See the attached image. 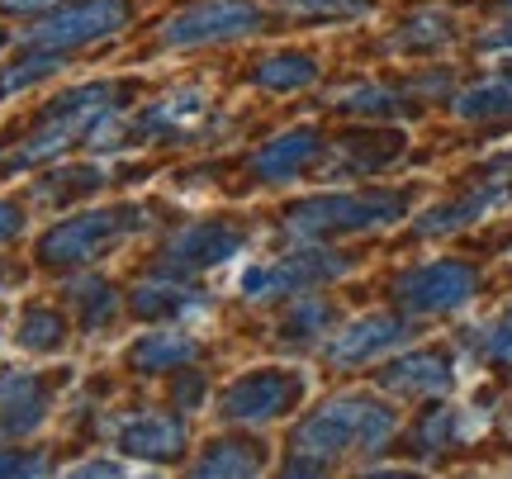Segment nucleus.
I'll return each mask as SVG.
<instances>
[{"label":"nucleus","mask_w":512,"mask_h":479,"mask_svg":"<svg viewBox=\"0 0 512 479\" xmlns=\"http://www.w3.org/2000/svg\"><path fill=\"white\" fill-rule=\"evenodd\" d=\"M105 181L95 166H72V171H57V176H48V181L38 185V195L43 200H62V195H86V190H95V185Z\"/></svg>","instance_id":"31"},{"label":"nucleus","mask_w":512,"mask_h":479,"mask_svg":"<svg viewBox=\"0 0 512 479\" xmlns=\"http://www.w3.org/2000/svg\"><path fill=\"white\" fill-rule=\"evenodd\" d=\"M147 223V209L138 204H110V209H86L76 219H62L38 238V266L48 271H67V266H86V261L114 252L124 238H133Z\"/></svg>","instance_id":"4"},{"label":"nucleus","mask_w":512,"mask_h":479,"mask_svg":"<svg viewBox=\"0 0 512 479\" xmlns=\"http://www.w3.org/2000/svg\"><path fill=\"white\" fill-rule=\"evenodd\" d=\"M57 5H67V0H0L5 15H48Z\"/></svg>","instance_id":"35"},{"label":"nucleus","mask_w":512,"mask_h":479,"mask_svg":"<svg viewBox=\"0 0 512 479\" xmlns=\"http://www.w3.org/2000/svg\"><path fill=\"white\" fill-rule=\"evenodd\" d=\"M451 385H456V366L441 351H408L380 370V389L408 394V399H437V394H451Z\"/></svg>","instance_id":"14"},{"label":"nucleus","mask_w":512,"mask_h":479,"mask_svg":"<svg viewBox=\"0 0 512 479\" xmlns=\"http://www.w3.org/2000/svg\"><path fill=\"white\" fill-rule=\"evenodd\" d=\"M200 114H204V95L200 91H171L166 100L147 105V110L124 129V138H171V133L195 129Z\"/></svg>","instance_id":"18"},{"label":"nucleus","mask_w":512,"mask_h":479,"mask_svg":"<svg viewBox=\"0 0 512 479\" xmlns=\"http://www.w3.org/2000/svg\"><path fill=\"white\" fill-rule=\"evenodd\" d=\"M479 295V271L470 261H427L394 280V304L403 314H456Z\"/></svg>","instance_id":"6"},{"label":"nucleus","mask_w":512,"mask_h":479,"mask_svg":"<svg viewBox=\"0 0 512 479\" xmlns=\"http://www.w3.org/2000/svg\"><path fill=\"white\" fill-rule=\"evenodd\" d=\"M498 76H503V81H508V86H512V57H508V62H503V72H498Z\"/></svg>","instance_id":"39"},{"label":"nucleus","mask_w":512,"mask_h":479,"mask_svg":"<svg viewBox=\"0 0 512 479\" xmlns=\"http://www.w3.org/2000/svg\"><path fill=\"white\" fill-rule=\"evenodd\" d=\"M408 148V138L399 129H370V133H347L337 152L328 157L332 176H370L384 171L389 162H399V152Z\"/></svg>","instance_id":"16"},{"label":"nucleus","mask_w":512,"mask_h":479,"mask_svg":"<svg viewBox=\"0 0 512 479\" xmlns=\"http://www.w3.org/2000/svg\"><path fill=\"white\" fill-rule=\"evenodd\" d=\"M508 10H512V0H508Z\"/></svg>","instance_id":"41"},{"label":"nucleus","mask_w":512,"mask_h":479,"mask_svg":"<svg viewBox=\"0 0 512 479\" xmlns=\"http://www.w3.org/2000/svg\"><path fill=\"white\" fill-rule=\"evenodd\" d=\"M408 214L403 190H370V195H313L290 204L285 228L294 242H332L351 233H380Z\"/></svg>","instance_id":"3"},{"label":"nucleus","mask_w":512,"mask_h":479,"mask_svg":"<svg viewBox=\"0 0 512 479\" xmlns=\"http://www.w3.org/2000/svg\"><path fill=\"white\" fill-rule=\"evenodd\" d=\"M114 446L133 461L171 465L181 461L185 451V423L171 418V413H128L124 423L114 427Z\"/></svg>","instance_id":"12"},{"label":"nucleus","mask_w":512,"mask_h":479,"mask_svg":"<svg viewBox=\"0 0 512 479\" xmlns=\"http://www.w3.org/2000/svg\"><path fill=\"white\" fill-rule=\"evenodd\" d=\"M266 24L256 0H200L162 24L166 48H200V43H233Z\"/></svg>","instance_id":"9"},{"label":"nucleus","mask_w":512,"mask_h":479,"mask_svg":"<svg viewBox=\"0 0 512 479\" xmlns=\"http://www.w3.org/2000/svg\"><path fill=\"white\" fill-rule=\"evenodd\" d=\"M304 389H309V380L299 370H247L223 389L219 413L233 427H266L275 418H285L304 399Z\"/></svg>","instance_id":"5"},{"label":"nucleus","mask_w":512,"mask_h":479,"mask_svg":"<svg viewBox=\"0 0 512 479\" xmlns=\"http://www.w3.org/2000/svg\"><path fill=\"white\" fill-rule=\"evenodd\" d=\"M479 351H484V361H494V366H512V309L484 328Z\"/></svg>","instance_id":"33"},{"label":"nucleus","mask_w":512,"mask_h":479,"mask_svg":"<svg viewBox=\"0 0 512 479\" xmlns=\"http://www.w3.org/2000/svg\"><path fill=\"white\" fill-rule=\"evenodd\" d=\"M451 38H456V19L441 15V10H422V15H413L399 34H394V48H399V53H437Z\"/></svg>","instance_id":"24"},{"label":"nucleus","mask_w":512,"mask_h":479,"mask_svg":"<svg viewBox=\"0 0 512 479\" xmlns=\"http://www.w3.org/2000/svg\"><path fill=\"white\" fill-rule=\"evenodd\" d=\"M200 394H204V385H200V375H181L176 380V404H200Z\"/></svg>","instance_id":"37"},{"label":"nucleus","mask_w":512,"mask_h":479,"mask_svg":"<svg viewBox=\"0 0 512 479\" xmlns=\"http://www.w3.org/2000/svg\"><path fill=\"white\" fill-rule=\"evenodd\" d=\"M76 475H124V465H114V461H91V465H81V470H76Z\"/></svg>","instance_id":"38"},{"label":"nucleus","mask_w":512,"mask_h":479,"mask_svg":"<svg viewBox=\"0 0 512 479\" xmlns=\"http://www.w3.org/2000/svg\"><path fill=\"white\" fill-rule=\"evenodd\" d=\"M204 295L200 290H190V285H181V276H157V280H143L138 290H133V309H138V318H181L190 314V309H200Z\"/></svg>","instance_id":"19"},{"label":"nucleus","mask_w":512,"mask_h":479,"mask_svg":"<svg viewBox=\"0 0 512 479\" xmlns=\"http://www.w3.org/2000/svg\"><path fill=\"white\" fill-rule=\"evenodd\" d=\"M0 475H48V461L34 451H0Z\"/></svg>","instance_id":"34"},{"label":"nucleus","mask_w":512,"mask_h":479,"mask_svg":"<svg viewBox=\"0 0 512 479\" xmlns=\"http://www.w3.org/2000/svg\"><path fill=\"white\" fill-rule=\"evenodd\" d=\"M200 356V347L185 337V332H152L143 342H133L128 351V366L143 370V375H157V370H181Z\"/></svg>","instance_id":"20"},{"label":"nucleus","mask_w":512,"mask_h":479,"mask_svg":"<svg viewBox=\"0 0 512 479\" xmlns=\"http://www.w3.org/2000/svg\"><path fill=\"white\" fill-rule=\"evenodd\" d=\"M19 228H24V214H19V204L0 200V242H10Z\"/></svg>","instance_id":"36"},{"label":"nucleus","mask_w":512,"mask_h":479,"mask_svg":"<svg viewBox=\"0 0 512 479\" xmlns=\"http://www.w3.org/2000/svg\"><path fill=\"white\" fill-rule=\"evenodd\" d=\"M261 446L256 442H242V437H219V442L204 446V456L195 461V475L214 479V475H261Z\"/></svg>","instance_id":"21"},{"label":"nucleus","mask_w":512,"mask_h":479,"mask_svg":"<svg viewBox=\"0 0 512 479\" xmlns=\"http://www.w3.org/2000/svg\"><path fill=\"white\" fill-rule=\"evenodd\" d=\"M508 195H512V162L498 171L494 181L475 185V190H465L460 200L427 209V214L418 219V233H422V238H437V233H456V228H470L475 219L494 214L498 204H508Z\"/></svg>","instance_id":"13"},{"label":"nucleus","mask_w":512,"mask_h":479,"mask_svg":"<svg viewBox=\"0 0 512 479\" xmlns=\"http://www.w3.org/2000/svg\"><path fill=\"white\" fill-rule=\"evenodd\" d=\"M460 418H465V413H456V408L427 413V418L418 423V432H413V446L427 451V456H432V451H446L451 442H460Z\"/></svg>","instance_id":"28"},{"label":"nucleus","mask_w":512,"mask_h":479,"mask_svg":"<svg viewBox=\"0 0 512 479\" xmlns=\"http://www.w3.org/2000/svg\"><path fill=\"white\" fill-rule=\"evenodd\" d=\"M280 10L299 19H361L370 15V0H275Z\"/></svg>","instance_id":"30"},{"label":"nucleus","mask_w":512,"mask_h":479,"mask_svg":"<svg viewBox=\"0 0 512 479\" xmlns=\"http://www.w3.org/2000/svg\"><path fill=\"white\" fill-rule=\"evenodd\" d=\"M0 48H5V29H0Z\"/></svg>","instance_id":"40"},{"label":"nucleus","mask_w":512,"mask_h":479,"mask_svg":"<svg viewBox=\"0 0 512 479\" xmlns=\"http://www.w3.org/2000/svg\"><path fill=\"white\" fill-rule=\"evenodd\" d=\"M337 105L351 114H399V95L384 91V86H356V91H347Z\"/></svg>","instance_id":"32"},{"label":"nucleus","mask_w":512,"mask_h":479,"mask_svg":"<svg viewBox=\"0 0 512 479\" xmlns=\"http://www.w3.org/2000/svg\"><path fill=\"white\" fill-rule=\"evenodd\" d=\"M119 100H124V86H105V81L100 86H72L67 95H57L53 105L43 110L38 129L15 148L10 166L24 171V166H43V162H53V157H62V152H72L76 143L95 138L110 119H119L114 114Z\"/></svg>","instance_id":"2"},{"label":"nucleus","mask_w":512,"mask_h":479,"mask_svg":"<svg viewBox=\"0 0 512 479\" xmlns=\"http://www.w3.org/2000/svg\"><path fill=\"white\" fill-rule=\"evenodd\" d=\"M57 67H62V57L48 53V48H34V57H29V62H15V67H5V72H0V95L24 91V86L43 81V76L57 72Z\"/></svg>","instance_id":"29"},{"label":"nucleus","mask_w":512,"mask_h":479,"mask_svg":"<svg viewBox=\"0 0 512 479\" xmlns=\"http://www.w3.org/2000/svg\"><path fill=\"white\" fill-rule=\"evenodd\" d=\"M15 337L24 351H57L67 342V323H62V314H53V309H29V314L19 318Z\"/></svg>","instance_id":"26"},{"label":"nucleus","mask_w":512,"mask_h":479,"mask_svg":"<svg viewBox=\"0 0 512 479\" xmlns=\"http://www.w3.org/2000/svg\"><path fill=\"white\" fill-rule=\"evenodd\" d=\"M456 114L465 124H494V119H512V86L503 76L494 81H479L470 91L456 95Z\"/></svg>","instance_id":"23"},{"label":"nucleus","mask_w":512,"mask_h":479,"mask_svg":"<svg viewBox=\"0 0 512 479\" xmlns=\"http://www.w3.org/2000/svg\"><path fill=\"white\" fill-rule=\"evenodd\" d=\"M48 418V389L38 375H5L0 380V437H29Z\"/></svg>","instance_id":"17"},{"label":"nucleus","mask_w":512,"mask_h":479,"mask_svg":"<svg viewBox=\"0 0 512 479\" xmlns=\"http://www.w3.org/2000/svg\"><path fill=\"white\" fill-rule=\"evenodd\" d=\"M332 323V309L328 304H318V299H304V304H294L290 318L280 323V342L285 347H304V342H318Z\"/></svg>","instance_id":"25"},{"label":"nucleus","mask_w":512,"mask_h":479,"mask_svg":"<svg viewBox=\"0 0 512 479\" xmlns=\"http://www.w3.org/2000/svg\"><path fill=\"white\" fill-rule=\"evenodd\" d=\"M128 24V0H72V5H57L29 29V48H48V53H62V48H81V43H95V38H114Z\"/></svg>","instance_id":"7"},{"label":"nucleus","mask_w":512,"mask_h":479,"mask_svg":"<svg viewBox=\"0 0 512 479\" xmlns=\"http://www.w3.org/2000/svg\"><path fill=\"white\" fill-rule=\"evenodd\" d=\"M347 271H351V257L328 252L323 242H304V252H294V257H280V261H266V266L242 271V295H252V299L299 295V290L328 285V280L347 276Z\"/></svg>","instance_id":"8"},{"label":"nucleus","mask_w":512,"mask_h":479,"mask_svg":"<svg viewBox=\"0 0 512 479\" xmlns=\"http://www.w3.org/2000/svg\"><path fill=\"white\" fill-rule=\"evenodd\" d=\"M72 299H76V314H81V323H86V328L110 323V318H114V304H119V295H114V290L100 276L76 280V285H72Z\"/></svg>","instance_id":"27"},{"label":"nucleus","mask_w":512,"mask_h":479,"mask_svg":"<svg viewBox=\"0 0 512 479\" xmlns=\"http://www.w3.org/2000/svg\"><path fill=\"white\" fill-rule=\"evenodd\" d=\"M318 157H323V138H318V129H290V133H280V138H271L266 148H256L252 171L261 176V181L285 185V181H294V176H304Z\"/></svg>","instance_id":"15"},{"label":"nucleus","mask_w":512,"mask_h":479,"mask_svg":"<svg viewBox=\"0 0 512 479\" xmlns=\"http://www.w3.org/2000/svg\"><path fill=\"white\" fill-rule=\"evenodd\" d=\"M399 432V418L394 408L370 399V394H342V399H328L323 408H313L304 423L294 427L290 437V465L285 475H323L332 465L361 451V456H375L389 437Z\"/></svg>","instance_id":"1"},{"label":"nucleus","mask_w":512,"mask_h":479,"mask_svg":"<svg viewBox=\"0 0 512 479\" xmlns=\"http://www.w3.org/2000/svg\"><path fill=\"white\" fill-rule=\"evenodd\" d=\"M242 252V233L228 228V223H195L176 238L166 242L162 266L166 276H200V271H214L223 261H233Z\"/></svg>","instance_id":"10"},{"label":"nucleus","mask_w":512,"mask_h":479,"mask_svg":"<svg viewBox=\"0 0 512 479\" xmlns=\"http://www.w3.org/2000/svg\"><path fill=\"white\" fill-rule=\"evenodd\" d=\"M252 81L261 91H304L318 81V62L304 53H271L252 67Z\"/></svg>","instance_id":"22"},{"label":"nucleus","mask_w":512,"mask_h":479,"mask_svg":"<svg viewBox=\"0 0 512 479\" xmlns=\"http://www.w3.org/2000/svg\"><path fill=\"white\" fill-rule=\"evenodd\" d=\"M408 337H413V323H408L403 314H366V318L347 323V328L332 337L328 361L332 366H366V361H375V356H384V351H394L399 342H408Z\"/></svg>","instance_id":"11"}]
</instances>
